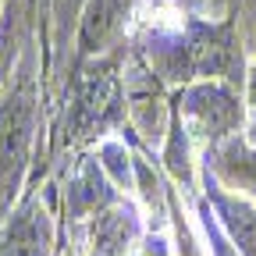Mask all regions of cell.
Instances as JSON below:
<instances>
[{"label": "cell", "mask_w": 256, "mask_h": 256, "mask_svg": "<svg viewBox=\"0 0 256 256\" xmlns=\"http://www.w3.org/2000/svg\"><path fill=\"white\" fill-rule=\"evenodd\" d=\"M43 142V78H40V40L32 36L18 68L0 92V224L11 217L36 164Z\"/></svg>", "instance_id": "obj_1"}, {"label": "cell", "mask_w": 256, "mask_h": 256, "mask_svg": "<svg viewBox=\"0 0 256 256\" xmlns=\"http://www.w3.org/2000/svg\"><path fill=\"white\" fill-rule=\"evenodd\" d=\"M142 54L160 82L185 86L196 78H228V82L246 78L238 32L228 18L217 22V18L192 14L178 28L153 32Z\"/></svg>", "instance_id": "obj_2"}, {"label": "cell", "mask_w": 256, "mask_h": 256, "mask_svg": "<svg viewBox=\"0 0 256 256\" xmlns=\"http://www.w3.org/2000/svg\"><path fill=\"white\" fill-rule=\"evenodd\" d=\"M121 50L89 57L72 68L68 96H64V114L57 124L54 146L72 150V146H89L96 139H107L110 132L124 124V64Z\"/></svg>", "instance_id": "obj_3"}, {"label": "cell", "mask_w": 256, "mask_h": 256, "mask_svg": "<svg viewBox=\"0 0 256 256\" xmlns=\"http://www.w3.org/2000/svg\"><path fill=\"white\" fill-rule=\"evenodd\" d=\"M174 121L185 128L196 150H210L232 136L246 132V96L238 92V82L228 78H196L185 82L171 96Z\"/></svg>", "instance_id": "obj_4"}, {"label": "cell", "mask_w": 256, "mask_h": 256, "mask_svg": "<svg viewBox=\"0 0 256 256\" xmlns=\"http://www.w3.org/2000/svg\"><path fill=\"white\" fill-rule=\"evenodd\" d=\"M82 246L89 256H139L146 246V224L139 206L128 196H118L82 228Z\"/></svg>", "instance_id": "obj_5"}, {"label": "cell", "mask_w": 256, "mask_h": 256, "mask_svg": "<svg viewBox=\"0 0 256 256\" xmlns=\"http://www.w3.org/2000/svg\"><path fill=\"white\" fill-rule=\"evenodd\" d=\"M118 196H124V192L107 174L100 153H82L78 164L68 174V182H64V217H68V224L75 232H82L86 224L104 206H110Z\"/></svg>", "instance_id": "obj_6"}, {"label": "cell", "mask_w": 256, "mask_h": 256, "mask_svg": "<svg viewBox=\"0 0 256 256\" xmlns=\"http://www.w3.org/2000/svg\"><path fill=\"white\" fill-rule=\"evenodd\" d=\"M132 8H136V0H86L82 14H78V28H75L72 68L89 57H100V54L124 46L121 40H124L128 18H132Z\"/></svg>", "instance_id": "obj_7"}, {"label": "cell", "mask_w": 256, "mask_h": 256, "mask_svg": "<svg viewBox=\"0 0 256 256\" xmlns=\"http://www.w3.org/2000/svg\"><path fill=\"white\" fill-rule=\"evenodd\" d=\"M203 171L224 188L256 203V142L246 136H232L203 153Z\"/></svg>", "instance_id": "obj_8"}, {"label": "cell", "mask_w": 256, "mask_h": 256, "mask_svg": "<svg viewBox=\"0 0 256 256\" xmlns=\"http://www.w3.org/2000/svg\"><path fill=\"white\" fill-rule=\"evenodd\" d=\"M206 203L238 256H256V203L206 174Z\"/></svg>", "instance_id": "obj_9"}, {"label": "cell", "mask_w": 256, "mask_h": 256, "mask_svg": "<svg viewBox=\"0 0 256 256\" xmlns=\"http://www.w3.org/2000/svg\"><path fill=\"white\" fill-rule=\"evenodd\" d=\"M86 0H46V14H50V75L54 82H64V72H72L68 64V46H75V28L82 14Z\"/></svg>", "instance_id": "obj_10"}, {"label": "cell", "mask_w": 256, "mask_h": 256, "mask_svg": "<svg viewBox=\"0 0 256 256\" xmlns=\"http://www.w3.org/2000/svg\"><path fill=\"white\" fill-rule=\"evenodd\" d=\"M246 139L249 142H256V60H249L246 64Z\"/></svg>", "instance_id": "obj_11"}, {"label": "cell", "mask_w": 256, "mask_h": 256, "mask_svg": "<svg viewBox=\"0 0 256 256\" xmlns=\"http://www.w3.org/2000/svg\"><path fill=\"white\" fill-rule=\"evenodd\" d=\"M142 256H168V252H164V242H153V238H150V242L142 246Z\"/></svg>", "instance_id": "obj_12"}, {"label": "cell", "mask_w": 256, "mask_h": 256, "mask_svg": "<svg viewBox=\"0 0 256 256\" xmlns=\"http://www.w3.org/2000/svg\"><path fill=\"white\" fill-rule=\"evenodd\" d=\"M64 256H86L82 249H68V252H64Z\"/></svg>", "instance_id": "obj_13"}]
</instances>
